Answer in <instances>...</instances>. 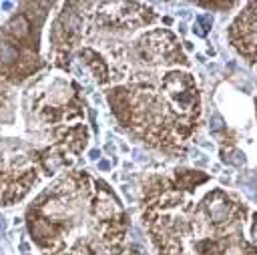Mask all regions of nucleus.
<instances>
[{
  "instance_id": "1",
  "label": "nucleus",
  "mask_w": 257,
  "mask_h": 255,
  "mask_svg": "<svg viewBox=\"0 0 257 255\" xmlns=\"http://www.w3.org/2000/svg\"><path fill=\"white\" fill-rule=\"evenodd\" d=\"M229 40L249 64L257 68V2H249L233 18Z\"/></svg>"
}]
</instances>
